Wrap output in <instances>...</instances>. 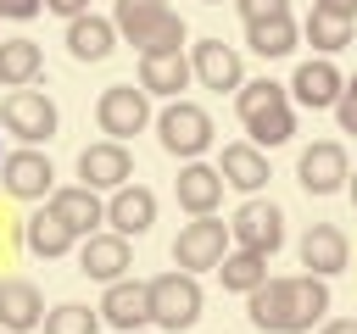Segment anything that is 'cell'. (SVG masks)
Listing matches in <instances>:
<instances>
[{
	"label": "cell",
	"instance_id": "1",
	"mask_svg": "<svg viewBox=\"0 0 357 334\" xmlns=\"http://www.w3.org/2000/svg\"><path fill=\"white\" fill-rule=\"evenodd\" d=\"M329 312V284L318 273H301V278H262L251 295H245V317L262 328V334H301L312 323H324Z\"/></svg>",
	"mask_w": 357,
	"mask_h": 334
},
{
	"label": "cell",
	"instance_id": "2",
	"mask_svg": "<svg viewBox=\"0 0 357 334\" xmlns=\"http://www.w3.org/2000/svg\"><path fill=\"white\" fill-rule=\"evenodd\" d=\"M234 111H240V128L251 134V145H284L296 134V106H290V89L273 84V78H257V84H240L234 89Z\"/></svg>",
	"mask_w": 357,
	"mask_h": 334
},
{
	"label": "cell",
	"instance_id": "3",
	"mask_svg": "<svg viewBox=\"0 0 357 334\" xmlns=\"http://www.w3.org/2000/svg\"><path fill=\"white\" fill-rule=\"evenodd\" d=\"M195 317H201V284H195V273H184V267L156 273L151 278V323L167 328V334H184V328H195Z\"/></svg>",
	"mask_w": 357,
	"mask_h": 334
},
{
	"label": "cell",
	"instance_id": "4",
	"mask_svg": "<svg viewBox=\"0 0 357 334\" xmlns=\"http://www.w3.org/2000/svg\"><path fill=\"white\" fill-rule=\"evenodd\" d=\"M0 122H6V134H17L22 145H50L56 128H61L56 100H50L45 89H6V100H0Z\"/></svg>",
	"mask_w": 357,
	"mask_h": 334
},
{
	"label": "cell",
	"instance_id": "5",
	"mask_svg": "<svg viewBox=\"0 0 357 334\" xmlns=\"http://www.w3.org/2000/svg\"><path fill=\"white\" fill-rule=\"evenodd\" d=\"M156 139H162L167 156L195 161V156L212 145V111L195 106V100H167V111L156 117Z\"/></svg>",
	"mask_w": 357,
	"mask_h": 334
},
{
	"label": "cell",
	"instance_id": "6",
	"mask_svg": "<svg viewBox=\"0 0 357 334\" xmlns=\"http://www.w3.org/2000/svg\"><path fill=\"white\" fill-rule=\"evenodd\" d=\"M223 256H229V223H223L218 212L190 217V223L178 228V239H173V262H178L184 273H206V267H218Z\"/></svg>",
	"mask_w": 357,
	"mask_h": 334
},
{
	"label": "cell",
	"instance_id": "7",
	"mask_svg": "<svg viewBox=\"0 0 357 334\" xmlns=\"http://www.w3.org/2000/svg\"><path fill=\"white\" fill-rule=\"evenodd\" d=\"M95 122H100V134L106 139H134L145 122H151V95L145 89H134V84H112V89H100V100H95Z\"/></svg>",
	"mask_w": 357,
	"mask_h": 334
},
{
	"label": "cell",
	"instance_id": "8",
	"mask_svg": "<svg viewBox=\"0 0 357 334\" xmlns=\"http://www.w3.org/2000/svg\"><path fill=\"white\" fill-rule=\"evenodd\" d=\"M229 239L240 245V250H257V256H273L279 245H284V212L273 206V200H245L234 217H229Z\"/></svg>",
	"mask_w": 357,
	"mask_h": 334
},
{
	"label": "cell",
	"instance_id": "9",
	"mask_svg": "<svg viewBox=\"0 0 357 334\" xmlns=\"http://www.w3.org/2000/svg\"><path fill=\"white\" fill-rule=\"evenodd\" d=\"M0 184H6V195H17V200H50V189H56V167H50L45 150L22 145V150L0 156Z\"/></svg>",
	"mask_w": 357,
	"mask_h": 334
},
{
	"label": "cell",
	"instance_id": "10",
	"mask_svg": "<svg viewBox=\"0 0 357 334\" xmlns=\"http://www.w3.org/2000/svg\"><path fill=\"white\" fill-rule=\"evenodd\" d=\"M296 178L307 195H335L346 178H351V161H346V145L340 139H312L296 161Z\"/></svg>",
	"mask_w": 357,
	"mask_h": 334
},
{
	"label": "cell",
	"instance_id": "11",
	"mask_svg": "<svg viewBox=\"0 0 357 334\" xmlns=\"http://www.w3.org/2000/svg\"><path fill=\"white\" fill-rule=\"evenodd\" d=\"M190 72H195V84H206V89H218V95H229V89L245 84V61H240V50L223 45V39H195V45H190Z\"/></svg>",
	"mask_w": 357,
	"mask_h": 334
},
{
	"label": "cell",
	"instance_id": "12",
	"mask_svg": "<svg viewBox=\"0 0 357 334\" xmlns=\"http://www.w3.org/2000/svg\"><path fill=\"white\" fill-rule=\"evenodd\" d=\"M78 178H84V189H123V184L134 178L128 145H117V139L84 145V150H78Z\"/></svg>",
	"mask_w": 357,
	"mask_h": 334
},
{
	"label": "cell",
	"instance_id": "13",
	"mask_svg": "<svg viewBox=\"0 0 357 334\" xmlns=\"http://www.w3.org/2000/svg\"><path fill=\"white\" fill-rule=\"evenodd\" d=\"M290 100L296 106H307V111H335V100H340V89H346V78H340V67L329 61V56H318V61H301L296 72H290Z\"/></svg>",
	"mask_w": 357,
	"mask_h": 334
},
{
	"label": "cell",
	"instance_id": "14",
	"mask_svg": "<svg viewBox=\"0 0 357 334\" xmlns=\"http://www.w3.org/2000/svg\"><path fill=\"white\" fill-rule=\"evenodd\" d=\"M100 323H112V328H123V334H134V328H145L151 323V284H139V278H112L106 284V295H100Z\"/></svg>",
	"mask_w": 357,
	"mask_h": 334
},
{
	"label": "cell",
	"instance_id": "15",
	"mask_svg": "<svg viewBox=\"0 0 357 334\" xmlns=\"http://www.w3.org/2000/svg\"><path fill=\"white\" fill-rule=\"evenodd\" d=\"M134 267V250H128V239L123 234H84V245H78V273L84 278H100V284H112V278H123Z\"/></svg>",
	"mask_w": 357,
	"mask_h": 334
},
{
	"label": "cell",
	"instance_id": "16",
	"mask_svg": "<svg viewBox=\"0 0 357 334\" xmlns=\"http://www.w3.org/2000/svg\"><path fill=\"white\" fill-rule=\"evenodd\" d=\"M346 262H351V239H346L335 223H312V228L301 234V267H307V273L335 278V273H346Z\"/></svg>",
	"mask_w": 357,
	"mask_h": 334
},
{
	"label": "cell",
	"instance_id": "17",
	"mask_svg": "<svg viewBox=\"0 0 357 334\" xmlns=\"http://www.w3.org/2000/svg\"><path fill=\"white\" fill-rule=\"evenodd\" d=\"M173 189H178V206H184L190 217H206V212L223 206V173L206 167V161H184Z\"/></svg>",
	"mask_w": 357,
	"mask_h": 334
},
{
	"label": "cell",
	"instance_id": "18",
	"mask_svg": "<svg viewBox=\"0 0 357 334\" xmlns=\"http://www.w3.org/2000/svg\"><path fill=\"white\" fill-rule=\"evenodd\" d=\"M50 212L84 239V234H95L100 223H106V200H100V189H84V184H67V189H50Z\"/></svg>",
	"mask_w": 357,
	"mask_h": 334
},
{
	"label": "cell",
	"instance_id": "19",
	"mask_svg": "<svg viewBox=\"0 0 357 334\" xmlns=\"http://www.w3.org/2000/svg\"><path fill=\"white\" fill-rule=\"evenodd\" d=\"M106 223H112V234H145L151 223H156V195L145 189V184H123V189H112V200H106Z\"/></svg>",
	"mask_w": 357,
	"mask_h": 334
},
{
	"label": "cell",
	"instance_id": "20",
	"mask_svg": "<svg viewBox=\"0 0 357 334\" xmlns=\"http://www.w3.org/2000/svg\"><path fill=\"white\" fill-rule=\"evenodd\" d=\"M39 323H45V295H39V284H28V278H0V328L28 334V328H39Z\"/></svg>",
	"mask_w": 357,
	"mask_h": 334
},
{
	"label": "cell",
	"instance_id": "21",
	"mask_svg": "<svg viewBox=\"0 0 357 334\" xmlns=\"http://www.w3.org/2000/svg\"><path fill=\"white\" fill-rule=\"evenodd\" d=\"M67 50H73V61H106L117 50V22L95 17V11H78L67 22Z\"/></svg>",
	"mask_w": 357,
	"mask_h": 334
},
{
	"label": "cell",
	"instance_id": "22",
	"mask_svg": "<svg viewBox=\"0 0 357 334\" xmlns=\"http://www.w3.org/2000/svg\"><path fill=\"white\" fill-rule=\"evenodd\" d=\"M190 56L184 50H162V56H139V89L145 95H173L178 100V89H190Z\"/></svg>",
	"mask_w": 357,
	"mask_h": 334
},
{
	"label": "cell",
	"instance_id": "23",
	"mask_svg": "<svg viewBox=\"0 0 357 334\" xmlns=\"http://www.w3.org/2000/svg\"><path fill=\"white\" fill-rule=\"evenodd\" d=\"M22 245L33 250V256H45V262H56V256H67L73 245H78V234L45 206V212H33V217H22Z\"/></svg>",
	"mask_w": 357,
	"mask_h": 334
},
{
	"label": "cell",
	"instance_id": "24",
	"mask_svg": "<svg viewBox=\"0 0 357 334\" xmlns=\"http://www.w3.org/2000/svg\"><path fill=\"white\" fill-rule=\"evenodd\" d=\"M218 173H223V184H234V189L257 195V189L268 184V156H262L251 139H240V145H223V161H218Z\"/></svg>",
	"mask_w": 357,
	"mask_h": 334
},
{
	"label": "cell",
	"instance_id": "25",
	"mask_svg": "<svg viewBox=\"0 0 357 334\" xmlns=\"http://www.w3.org/2000/svg\"><path fill=\"white\" fill-rule=\"evenodd\" d=\"M45 72V50L33 39H0V89H28Z\"/></svg>",
	"mask_w": 357,
	"mask_h": 334
},
{
	"label": "cell",
	"instance_id": "26",
	"mask_svg": "<svg viewBox=\"0 0 357 334\" xmlns=\"http://www.w3.org/2000/svg\"><path fill=\"white\" fill-rule=\"evenodd\" d=\"M296 39H301V28H296V17H290V11H284V17L245 22V45H251L262 61H279V56H290V50H296Z\"/></svg>",
	"mask_w": 357,
	"mask_h": 334
},
{
	"label": "cell",
	"instance_id": "27",
	"mask_svg": "<svg viewBox=\"0 0 357 334\" xmlns=\"http://www.w3.org/2000/svg\"><path fill=\"white\" fill-rule=\"evenodd\" d=\"M167 11H173L167 0H117V6H112V22H117V33L139 50V45H145V33H151Z\"/></svg>",
	"mask_w": 357,
	"mask_h": 334
},
{
	"label": "cell",
	"instance_id": "28",
	"mask_svg": "<svg viewBox=\"0 0 357 334\" xmlns=\"http://www.w3.org/2000/svg\"><path fill=\"white\" fill-rule=\"evenodd\" d=\"M351 17H335V11H324V6H312L307 11V22H301V33H307V45L318 50V56H335V50H346L351 45Z\"/></svg>",
	"mask_w": 357,
	"mask_h": 334
},
{
	"label": "cell",
	"instance_id": "29",
	"mask_svg": "<svg viewBox=\"0 0 357 334\" xmlns=\"http://www.w3.org/2000/svg\"><path fill=\"white\" fill-rule=\"evenodd\" d=\"M218 278H223V289H240V295H251L262 278H268V256H257V250H229L223 262H218Z\"/></svg>",
	"mask_w": 357,
	"mask_h": 334
},
{
	"label": "cell",
	"instance_id": "30",
	"mask_svg": "<svg viewBox=\"0 0 357 334\" xmlns=\"http://www.w3.org/2000/svg\"><path fill=\"white\" fill-rule=\"evenodd\" d=\"M45 334H100V306H84V301H61L45 312L39 323Z\"/></svg>",
	"mask_w": 357,
	"mask_h": 334
},
{
	"label": "cell",
	"instance_id": "31",
	"mask_svg": "<svg viewBox=\"0 0 357 334\" xmlns=\"http://www.w3.org/2000/svg\"><path fill=\"white\" fill-rule=\"evenodd\" d=\"M162 50H184V17H178V11H167V17L145 33V45H139V56H162Z\"/></svg>",
	"mask_w": 357,
	"mask_h": 334
},
{
	"label": "cell",
	"instance_id": "32",
	"mask_svg": "<svg viewBox=\"0 0 357 334\" xmlns=\"http://www.w3.org/2000/svg\"><path fill=\"white\" fill-rule=\"evenodd\" d=\"M234 11H240L245 22H262V17H284L290 0H234Z\"/></svg>",
	"mask_w": 357,
	"mask_h": 334
},
{
	"label": "cell",
	"instance_id": "33",
	"mask_svg": "<svg viewBox=\"0 0 357 334\" xmlns=\"http://www.w3.org/2000/svg\"><path fill=\"white\" fill-rule=\"evenodd\" d=\"M335 117H340V134H357V89L346 84L340 100H335Z\"/></svg>",
	"mask_w": 357,
	"mask_h": 334
},
{
	"label": "cell",
	"instance_id": "34",
	"mask_svg": "<svg viewBox=\"0 0 357 334\" xmlns=\"http://www.w3.org/2000/svg\"><path fill=\"white\" fill-rule=\"evenodd\" d=\"M45 11V0H0V17L6 22H28V17H39Z\"/></svg>",
	"mask_w": 357,
	"mask_h": 334
},
{
	"label": "cell",
	"instance_id": "35",
	"mask_svg": "<svg viewBox=\"0 0 357 334\" xmlns=\"http://www.w3.org/2000/svg\"><path fill=\"white\" fill-rule=\"evenodd\" d=\"M45 11H56V17H78V11H89V0H45Z\"/></svg>",
	"mask_w": 357,
	"mask_h": 334
},
{
	"label": "cell",
	"instance_id": "36",
	"mask_svg": "<svg viewBox=\"0 0 357 334\" xmlns=\"http://www.w3.org/2000/svg\"><path fill=\"white\" fill-rule=\"evenodd\" d=\"M312 6H324V11H335V17H351V22H357V0H312Z\"/></svg>",
	"mask_w": 357,
	"mask_h": 334
},
{
	"label": "cell",
	"instance_id": "37",
	"mask_svg": "<svg viewBox=\"0 0 357 334\" xmlns=\"http://www.w3.org/2000/svg\"><path fill=\"white\" fill-rule=\"evenodd\" d=\"M318 334H357V317H340V323H324Z\"/></svg>",
	"mask_w": 357,
	"mask_h": 334
},
{
	"label": "cell",
	"instance_id": "38",
	"mask_svg": "<svg viewBox=\"0 0 357 334\" xmlns=\"http://www.w3.org/2000/svg\"><path fill=\"white\" fill-rule=\"evenodd\" d=\"M346 189H351V206H357V173H351V178H346Z\"/></svg>",
	"mask_w": 357,
	"mask_h": 334
},
{
	"label": "cell",
	"instance_id": "39",
	"mask_svg": "<svg viewBox=\"0 0 357 334\" xmlns=\"http://www.w3.org/2000/svg\"><path fill=\"white\" fill-rule=\"evenodd\" d=\"M346 84H351V89H357V72H351V78H346Z\"/></svg>",
	"mask_w": 357,
	"mask_h": 334
},
{
	"label": "cell",
	"instance_id": "40",
	"mask_svg": "<svg viewBox=\"0 0 357 334\" xmlns=\"http://www.w3.org/2000/svg\"><path fill=\"white\" fill-rule=\"evenodd\" d=\"M201 6H223V0H201Z\"/></svg>",
	"mask_w": 357,
	"mask_h": 334
},
{
	"label": "cell",
	"instance_id": "41",
	"mask_svg": "<svg viewBox=\"0 0 357 334\" xmlns=\"http://www.w3.org/2000/svg\"><path fill=\"white\" fill-rule=\"evenodd\" d=\"M134 334H145V328H134Z\"/></svg>",
	"mask_w": 357,
	"mask_h": 334
},
{
	"label": "cell",
	"instance_id": "42",
	"mask_svg": "<svg viewBox=\"0 0 357 334\" xmlns=\"http://www.w3.org/2000/svg\"><path fill=\"white\" fill-rule=\"evenodd\" d=\"M0 334H11V328H0Z\"/></svg>",
	"mask_w": 357,
	"mask_h": 334
}]
</instances>
